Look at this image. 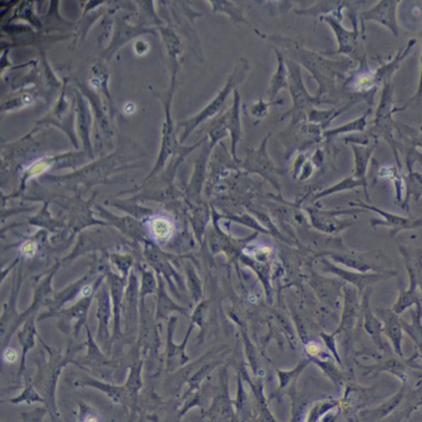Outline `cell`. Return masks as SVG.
I'll list each match as a JSON object with an SVG mask.
<instances>
[{"instance_id":"obj_15","label":"cell","mask_w":422,"mask_h":422,"mask_svg":"<svg viewBox=\"0 0 422 422\" xmlns=\"http://www.w3.org/2000/svg\"><path fill=\"white\" fill-rule=\"evenodd\" d=\"M18 359V352L14 348H8L3 353V361L6 363H14Z\"/></svg>"},{"instance_id":"obj_16","label":"cell","mask_w":422,"mask_h":422,"mask_svg":"<svg viewBox=\"0 0 422 422\" xmlns=\"http://www.w3.org/2000/svg\"><path fill=\"white\" fill-rule=\"evenodd\" d=\"M307 352L311 356H317L318 353L321 352V347L318 346L317 343H310L307 346Z\"/></svg>"},{"instance_id":"obj_10","label":"cell","mask_w":422,"mask_h":422,"mask_svg":"<svg viewBox=\"0 0 422 422\" xmlns=\"http://www.w3.org/2000/svg\"><path fill=\"white\" fill-rule=\"evenodd\" d=\"M368 113H369V112H367L365 115H363L362 118H358V119L354 120V122H351V123L343 125V127H339V128H336V129L326 130V131H323V136H324L326 139L331 140L333 136H336V135L351 133V131H363V130L365 129V125H367Z\"/></svg>"},{"instance_id":"obj_3","label":"cell","mask_w":422,"mask_h":422,"mask_svg":"<svg viewBox=\"0 0 422 422\" xmlns=\"http://www.w3.org/2000/svg\"><path fill=\"white\" fill-rule=\"evenodd\" d=\"M288 70H290V90L293 95V105H295L291 113H295L296 115L295 117L298 119H301L303 113L307 115L310 110H313V105H336L331 100L308 95V92L303 85L300 67L295 62H288Z\"/></svg>"},{"instance_id":"obj_14","label":"cell","mask_w":422,"mask_h":422,"mask_svg":"<svg viewBox=\"0 0 422 422\" xmlns=\"http://www.w3.org/2000/svg\"><path fill=\"white\" fill-rule=\"evenodd\" d=\"M36 250H37V247H36V244L33 243V242H26V243L23 244V247H21V253L24 254L25 257H34Z\"/></svg>"},{"instance_id":"obj_11","label":"cell","mask_w":422,"mask_h":422,"mask_svg":"<svg viewBox=\"0 0 422 422\" xmlns=\"http://www.w3.org/2000/svg\"><path fill=\"white\" fill-rule=\"evenodd\" d=\"M279 69L276 75L274 76L273 82H271V97H275L279 90L288 86V74L285 70V65H283V56L279 54Z\"/></svg>"},{"instance_id":"obj_18","label":"cell","mask_w":422,"mask_h":422,"mask_svg":"<svg viewBox=\"0 0 422 422\" xmlns=\"http://www.w3.org/2000/svg\"><path fill=\"white\" fill-rule=\"evenodd\" d=\"M82 422H100L98 421V418L95 416H87L86 417L85 420Z\"/></svg>"},{"instance_id":"obj_7","label":"cell","mask_w":422,"mask_h":422,"mask_svg":"<svg viewBox=\"0 0 422 422\" xmlns=\"http://www.w3.org/2000/svg\"><path fill=\"white\" fill-rule=\"evenodd\" d=\"M148 229L151 238L156 242H168L175 233V224L166 216H155L148 222Z\"/></svg>"},{"instance_id":"obj_13","label":"cell","mask_w":422,"mask_h":422,"mask_svg":"<svg viewBox=\"0 0 422 422\" xmlns=\"http://www.w3.org/2000/svg\"><path fill=\"white\" fill-rule=\"evenodd\" d=\"M421 36H422V31H421ZM422 102V56H421V76H420V82H418V87H417L416 93L415 95L412 97L411 100H409V103L404 105L402 108H399V110H395V112H399V110H404L407 107H410V105H421Z\"/></svg>"},{"instance_id":"obj_4","label":"cell","mask_w":422,"mask_h":422,"mask_svg":"<svg viewBox=\"0 0 422 422\" xmlns=\"http://www.w3.org/2000/svg\"><path fill=\"white\" fill-rule=\"evenodd\" d=\"M392 82L384 85V90H382V100L377 107V113H375V119H374V131H377V134L382 135L385 139L392 145V148L395 146L394 143V138H392V128H394V123H392ZM394 154L397 156V150L394 148Z\"/></svg>"},{"instance_id":"obj_12","label":"cell","mask_w":422,"mask_h":422,"mask_svg":"<svg viewBox=\"0 0 422 422\" xmlns=\"http://www.w3.org/2000/svg\"><path fill=\"white\" fill-rule=\"evenodd\" d=\"M229 88H230V83H229L228 88H225V90H224L223 92H222V95H218V98L214 100L213 103L209 105L207 110H204V112H202V113L199 115V117H197L196 119L192 120V122H194V127H196V125H197V123H199V122H202V120L206 119V118H209V117H212V115H213L214 113L217 112V110H219V107H221V105H222V103H223L224 102V98H225V95H228Z\"/></svg>"},{"instance_id":"obj_1","label":"cell","mask_w":422,"mask_h":422,"mask_svg":"<svg viewBox=\"0 0 422 422\" xmlns=\"http://www.w3.org/2000/svg\"><path fill=\"white\" fill-rule=\"evenodd\" d=\"M296 49L300 52V56H298V60L303 62L305 67L312 74L313 78L320 86V90H318L316 97L328 100L326 98L327 97L326 95H333L336 92L338 82L343 80V76L347 72V70L351 69L353 62L351 61L326 60V59H323L322 56L316 55L311 51L303 50L300 46H298Z\"/></svg>"},{"instance_id":"obj_9","label":"cell","mask_w":422,"mask_h":422,"mask_svg":"<svg viewBox=\"0 0 422 422\" xmlns=\"http://www.w3.org/2000/svg\"><path fill=\"white\" fill-rule=\"evenodd\" d=\"M353 151H354V170H353V177L359 180L362 182H365V174H367L368 164L369 160L372 158L373 153L377 144L373 146H357V145H351Z\"/></svg>"},{"instance_id":"obj_2","label":"cell","mask_w":422,"mask_h":422,"mask_svg":"<svg viewBox=\"0 0 422 422\" xmlns=\"http://www.w3.org/2000/svg\"><path fill=\"white\" fill-rule=\"evenodd\" d=\"M343 16L341 11L333 13L331 16H321V20L326 21L328 25L332 28L336 39H337L338 49L331 52V55H347L353 57L362 65L365 60V54L363 51L362 42H361V34L358 28V16L356 11L351 13V20L353 21V30H347L341 24Z\"/></svg>"},{"instance_id":"obj_8","label":"cell","mask_w":422,"mask_h":422,"mask_svg":"<svg viewBox=\"0 0 422 422\" xmlns=\"http://www.w3.org/2000/svg\"><path fill=\"white\" fill-rule=\"evenodd\" d=\"M361 3H354V1H320L312 8H308L305 11H296L298 14L307 16H324V14H333L342 11V9H349V11H356V6Z\"/></svg>"},{"instance_id":"obj_5","label":"cell","mask_w":422,"mask_h":422,"mask_svg":"<svg viewBox=\"0 0 422 422\" xmlns=\"http://www.w3.org/2000/svg\"><path fill=\"white\" fill-rule=\"evenodd\" d=\"M399 1L397 0H382L372 9L361 13L358 18L362 23L364 21H375L382 24L392 31L395 37L399 36V26H397V11Z\"/></svg>"},{"instance_id":"obj_19","label":"cell","mask_w":422,"mask_h":422,"mask_svg":"<svg viewBox=\"0 0 422 422\" xmlns=\"http://www.w3.org/2000/svg\"><path fill=\"white\" fill-rule=\"evenodd\" d=\"M421 130H422V128H421Z\"/></svg>"},{"instance_id":"obj_6","label":"cell","mask_w":422,"mask_h":422,"mask_svg":"<svg viewBox=\"0 0 422 422\" xmlns=\"http://www.w3.org/2000/svg\"><path fill=\"white\" fill-rule=\"evenodd\" d=\"M415 44H416L415 39L409 41L406 47L402 51H399L390 62H387L385 65H382V67H379L377 71H374V76H375L377 87L390 83V80H392V76L394 75V72L399 69V65L402 64V61L406 59V56L409 55V52L415 46Z\"/></svg>"},{"instance_id":"obj_17","label":"cell","mask_w":422,"mask_h":422,"mask_svg":"<svg viewBox=\"0 0 422 422\" xmlns=\"http://www.w3.org/2000/svg\"><path fill=\"white\" fill-rule=\"evenodd\" d=\"M125 113H134V110H135V105H133V103H127V105H125Z\"/></svg>"}]
</instances>
